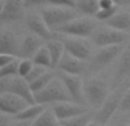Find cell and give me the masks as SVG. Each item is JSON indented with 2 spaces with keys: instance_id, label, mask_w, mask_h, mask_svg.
<instances>
[{
  "instance_id": "6da1fadb",
  "label": "cell",
  "mask_w": 130,
  "mask_h": 126,
  "mask_svg": "<svg viewBox=\"0 0 130 126\" xmlns=\"http://www.w3.org/2000/svg\"><path fill=\"white\" fill-rule=\"evenodd\" d=\"M34 99H36V103H40V104H49V103L54 104V103H58V102L72 101L64 83L58 77H55L43 90L36 93Z\"/></svg>"
},
{
  "instance_id": "ac0fdd59",
  "label": "cell",
  "mask_w": 130,
  "mask_h": 126,
  "mask_svg": "<svg viewBox=\"0 0 130 126\" xmlns=\"http://www.w3.org/2000/svg\"><path fill=\"white\" fill-rule=\"evenodd\" d=\"M105 23L111 29L119 30V31H126V30L130 29V13L118 11L115 15H113Z\"/></svg>"
},
{
  "instance_id": "2e32d148",
  "label": "cell",
  "mask_w": 130,
  "mask_h": 126,
  "mask_svg": "<svg viewBox=\"0 0 130 126\" xmlns=\"http://www.w3.org/2000/svg\"><path fill=\"white\" fill-rule=\"evenodd\" d=\"M0 54H9L14 56L20 54V45L17 39L14 32L9 30L0 32Z\"/></svg>"
},
{
  "instance_id": "7bdbcfd3",
  "label": "cell",
  "mask_w": 130,
  "mask_h": 126,
  "mask_svg": "<svg viewBox=\"0 0 130 126\" xmlns=\"http://www.w3.org/2000/svg\"><path fill=\"white\" fill-rule=\"evenodd\" d=\"M127 126H130V124H129V125H127Z\"/></svg>"
},
{
  "instance_id": "8992f818",
  "label": "cell",
  "mask_w": 130,
  "mask_h": 126,
  "mask_svg": "<svg viewBox=\"0 0 130 126\" xmlns=\"http://www.w3.org/2000/svg\"><path fill=\"white\" fill-rule=\"evenodd\" d=\"M123 93L120 90L115 91L114 93L108 95V97L105 100L101 108H98V111L95 115V120L98 122L102 126H106L107 123L111 120L117 110L120 108V102H121Z\"/></svg>"
},
{
  "instance_id": "8fae6325",
  "label": "cell",
  "mask_w": 130,
  "mask_h": 126,
  "mask_svg": "<svg viewBox=\"0 0 130 126\" xmlns=\"http://www.w3.org/2000/svg\"><path fill=\"white\" fill-rule=\"evenodd\" d=\"M123 49V45L101 47V51H98L92 57V67L95 69H102V68L106 67L114 61L119 55H121Z\"/></svg>"
},
{
  "instance_id": "d6986e66",
  "label": "cell",
  "mask_w": 130,
  "mask_h": 126,
  "mask_svg": "<svg viewBox=\"0 0 130 126\" xmlns=\"http://www.w3.org/2000/svg\"><path fill=\"white\" fill-rule=\"evenodd\" d=\"M46 104L40 103H34L29 104L24 110H22L20 114L15 116L16 120H30V122H34L43 111L46 110Z\"/></svg>"
},
{
  "instance_id": "9c48e42d",
  "label": "cell",
  "mask_w": 130,
  "mask_h": 126,
  "mask_svg": "<svg viewBox=\"0 0 130 126\" xmlns=\"http://www.w3.org/2000/svg\"><path fill=\"white\" fill-rule=\"evenodd\" d=\"M29 106L26 101L13 93L0 94V112L16 116Z\"/></svg>"
},
{
  "instance_id": "d590c367",
  "label": "cell",
  "mask_w": 130,
  "mask_h": 126,
  "mask_svg": "<svg viewBox=\"0 0 130 126\" xmlns=\"http://www.w3.org/2000/svg\"><path fill=\"white\" fill-rule=\"evenodd\" d=\"M23 1H24L25 8H30V7H34L43 4V2H46V0H23Z\"/></svg>"
},
{
  "instance_id": "e575fe53",
  "label": "cell",
  "mask_w": 130,
  "mask_h": 126,
  "mask_svg": "<svg viewBox=\"0 0 130 126\" xmlns=\"http://www.w3.org/2000/svg\"><path fill=\"white\" fill-rule=\"evenodd\" d=\"M98 4H99V9L111 8V7L117 5L113 0H98Z\"/></svg>"
},
{
  "instance_id": "5bb4252c",
  "label": "cell",
  "mask_w": 130,
  "mask_h": 126,
  "mask_svg": "<svg viewBox=\"0 0 130 126\" xmlns=\"http://www.w3.org/2000/svg\"><path fill=\"white\" fill-rule=\"evenodd\" d=\"M24 1L23 0H6L0 14V20L5 22L18 21L24 16Z\"/></svg>"
},
{
  "instance_id": "8d00e7d4",
  "label": "cell",
  "mask_w": 130,
  "mask_h": 126,
  "mask_svg": "<svg viewBox=\"0 0 130 126\" xmlns=\"http://www.w3.org/2000/svg\"><path fill=\"white\" fill-rule=\"evenodd\" d=\"M11 124L9 115L7 114H2L0 112V126H9Z\"/></svg>"
},
{
  "instance_id": "1f68e13d",
  "label": "cell",
  "mask_w": 130,
  "mask_h": 126,
  "mask_svg": "<svg viewBox=\"0 0 130 126\" xmlns=\"http://www.w3.org/2000/svg\"><path fill=\"white\" fill-rule=\"evenodd\" d=\"M119 109L122 111H130V88H128L122 95Z\"/></svg>"
},
{
  "instance_id": "f1b7e54d",
  "label": "cell",
  "mask_w": 130,
  "mask_h": 126,
  "mask_svg": "<svg viewBox=\"0 0 130 126\" xmlns=\"http://www.w3.org/2000/svg\"><path fill=\"white\" fill-rule=\"evenodd\" d=\"M48 70H49V69H47V68H45V67H41V65L34 64L33 68H32V70L30 71V73L25 77V80H26L29 84H31L32 81H34L36 79H38L39 77L42 76V74L45 73L46 71H48Z\"/></svg>"
},
{
  "instance_id": "484cf974",
  "label": "cell",
  "mask_w": 130,
  "mask_h": 126,
  "mask_svg": "<svg viewBox=\"0 0 130 126\" xmlns=\"http://www.w3.org/2000/svg\"><path fill=\"white\" fill-rule=\"evenodd\" d=\"M21 59L16 57L13 62L8 63L7 65L0 68V78L1 77H16L18 76V65Z\"/></svg>"
},
{
  "instance_id": "4dcf8cb0",
  "label": "cell",
  "mask_w": 130,
  "mask_h": 126,
  "mask_svg": "<svg viewBox=\"0 0 130 126\" xmlns=\"http://www.w3.org/2000/svg\"><path fill=\"white\" fill-rule=\"evenodd\" d=\"M48 5L52 6H59V7H66V8H73L75 9L76 0H46Z\"/></svg>"
},
{
  "instance_id": "ab89813d",
  "label": "cell",
  "mask_w": 130,
  "mask_h": 126,
  "mask_svg": "<svg viewBox=\"0 0 130 126\" xmlns=\"http://www.w3.org/2000/svg\"><path fill=\"white\" fill-rule=\"evenodd\" d=\"M113 1L115 4H123V2H126V0H113Z\"/></svg>"
},
{
  "instance_id": "f35d334b",
  "label": "cell",
  "mask_w": 130,
  "mask_h": 126,
  "mask_svg": "<svg viewBox=\"0 0 130 126\" xmlns=\"http://www.w3.org/2000/svg\"><path fill=\"white\" fill-rule=\"evenodd\" d=\"M86 126H102L101 124H99V123L98 122H96V120H90V122L89 123H88V124L87 125H86Z\"/></svg>"
},
{
  "instance_id": "9a60e30c",
  "label": "cell",
  "mask_w": 130,
  "mask_h": 126,
  "mask_svg": "<svg viewBox=\"0 0 130 126\" xmlns=\"http://www.w3.org/2000/svg\"><path fill=\"white\" fill-rule=\"evenodd\" d=\"M61 72H65L69 74H75V76H80L86 69L85 61L80 59H76L73 55L69 54L67 52H65V54L62 57L61 62L57 65Z\"/></svg>"
},
{
  "instance_id": "b9f144b4",
  "label": "cell",
  "mask_w": 130,
  "mask_h": 126,
  "mask_svg": "<svg viewBox=\"0 0 130 126\" xmlns=\"http://www.w3.org/2000/svg\"><path fill=\"white\" fill-rule=\"evenodd\" d=\"M59 126H64V125H62V124H61V125H59Z\"/></svg>"
},
{
  "instance_id": "603a6c76",
  "label": "cell",
  "mask_w": 130,
  "mask_h": 126,
  "mask_svg": "<svg viewBox=\"0 0 130 126\" xmlns=\"http://www.w3.org/2000/svg\"><path fill=\"white\" fill-rule=\"evenodd\" d=\"M34 64L37 65H41V67H45L47 69H52L53 68V63H52V56H50V53L48 51L47 46H41L40 49L36 53V55L32 59Z\"/></svg>"
},
{
  "instance_id": "e0dca14e",
  "label": "cell",
  "mask_w": 130,
  "mask_h": 126,
  "mask_svg": "<svg viewBox=\"0 0 130 126\" xmlns=\"http://www.w3.org/2000/svg\"><path fill=\"white\" fill-rule=\"evenodd\" d=\"M41 38H39L36 34H27L23 39L22 44L20 45V55L23 59H33L36 53L41 47Z\"/></svg>"
},
{
  "instance_id": "7a4b0ae2",
  "label": "cell",
  "mask_w": 130,
  "mask_h": 126,
  "mask_svg": "<svg viewBox=\"0 0 130 126\" xmlns=\"http://www.w3.org/2000/svg\"><path fill=\"white\" fill-rule=\"evenodd\" d=\"M83 93L87 103L91 107L101 108V106L105 102L108 97V85L106 81L102 78H94L88 79L83 84Z\"/></svg>"
},
{
  "instance_id": "52a82bcc",
  "label": "cell",
  "mask_w": 130,
  "mask_h": 126,
  "mask_svg": "<svg viewBox=\"0 0 130 126\" xmlns=\"http://www.w3.org/2000/svg\"><path fill=\"white\" fill-rule=\"evenodd\" d=\"M59 78L64 83L72 101L85 106V103L87 102L85 97V93H83V84H85V81L79 76L69 74V73H65V72H61Z\"/></svg>"
},
{
  "instance_id": "d6a6232c",
  "label": "cell",
  "mask_w": 130,
  "mask_h": 126,
  "mask_svg": "<svg viewBox=\"0 0 130 126\" xmlns=\"http://www.w3.org/2000/svg\"><path fill=\"white\" fill-rule=\"evenodd\" d=\"M13 77H1L0 78V94L9 92V85Z\"/></svg>"
},
{
  "instance_id": "3957f363",
  "label": "cell",
  "mask_w": 130,
  "mask_h": 126,
  "mask_svg": "<svg viewBox=\"0 0 130 126\" xmlns=\"http://www.w3.org/2000/svg\"><path fill=\"white\" fill-rule=\"evenodd\" d=\"M41 15L45 22L47 23L48 28L52 31H56L59 27H62L65 23L76 18V10L73 8L49 5L41 10Z\"/></svg>"
},
{
  "instance_id": "4316f807",
  "label": "cell",
  "mask_w": 130,
  "mask_h": 126,
  "mask_svg": "<svg viewBox=\"0 0 130 126\" xmlns=\"http://www.w3.org/2000/svg\"><path fill=\"white\" fill-rule=\"evenodd\" d=\"M90 115L88 112L83 114V115L76 116V117H73L71 119H67L65 122H62L61 124L64 126H86L88 123L90 122Z\"/></svg>"
},
{
  "instance_id": "ffe728a7",
  "label": "cell",
  "mask_w": 130,
  "mask_h": 126,
  "mask_svg": "<svg viewBox=\"0 0 130 126\" xmlns=\"http://www.w3.org/2000/svg\"><path fill=\"white\" fill-rule=\"evenodd\" d=\"M47 48L50 53V56H52V63H53V69L54 68H57L58 63L61 62L62 57L65 54V46L64 43L61 40H55V39H52V40H48L47 43Z\"/></svg>"
},
{
  "instance_id": "4fadbf2b",
  "label": "cell",
  "mask_w": 130,
  "mask_h": 126,
  "mask_svg": "<svg viewBox=\"0 0 130 126\" xmlns=\"http://www.w3.org/2000/svg\"><path fill=\"white\" fill-rule=\"evenodd\" d=\"M13 94L20 96L24 101H26L29 104L36 103V99H34V93L32 92L30 84L25 80V78H22L20 76L13 77L10 80V85H9V92Z\"/></svg>"
},
{
  "instance_id": "cb8c5ba5",
  "label": "cell",
  "mask_w": 130,
  "mask_h": 126,
  "mask_svg": "<svg viewBox=\"0 0 130 126\" xmlns=\"http://www.w3.org/2000/svg\"><path fill=\"white\" fill-rule=\"evenodd\" d=\"M55 77L56 76H55V73L53 71H50V70L46 71L42 76H40L38 79H36L34 81H32V83L30 84V87H31L32 92H33L34 94L38 93V92H40V91L43 90V88H45L46 86H47L48 84L55 78Z\"/></svg>"
},
{
  "instance_id": "83f0119b",
  "label": "cell",
  "mask_w": 130,
  "mask_h": 126,
  "mask_svg": "<svg viewBox=\"0 0 130 126\" xmlns=\"http://www.w3.org/2000/svg\"><path fill=\"white\" fill-rule=\"evenodd\" d=\"M33 65L34 63L31 59H21L20 65H18V76L22 77V78H25L32 70Z\"/></svg>"
},
{
  "instance_id": "ba28073f",
  "label": "cell",
  "mask_w": 130,
  "mask_h": 126,
  "mask_svg": "<svg viewBox=\"0 0 130 126\" xmlns=\"http://www.w3.org/2000/svg\"><path fill=\"white\" fill-rule=\"evenodd\" d=\"M53 110H54L55 115H56L57 119L59 123L65 122L67 119H71L76 116L83 115V114L88 112L86 106L83 104H79L75 102H58V103L53 104Z\"/></svg>"
},
{
  "instance_id": "30bf717a",
  "label": "cell",
  "mask_w": 130,
  "mask_h": 126,
  "mask_svg": "<svg viewBox=\"0 0 130 126\" xmlns=\"http://www.w3.org/2000/svg\"><path fill=\"white\" fill-rule=\"evenodd\" d=\"M65 46V52L73 55L76 59H80L86 61L90 57L91 48L88 45L87 41L83 40V38H76V37H70L64 40H62Z\"/></svg>"
},
{
  "instance_id": "74e56055",
  "label": "cell",
  "mask_w": 130,
  "mask_h": 126,
  "mask_svg": "<svg viewBox=\"0 0 130 126\" xmlns=\"http://www.w3.org/2000/svg\"><path fill=\"white\" fill-rule=\"evenodd\" d=\"M33 122H30V120H16L14 123H11L9 126H32Z\"/></svg>"
},
{
  "instance_id": "5b68a950",
  "label": "cell",
  "mask_w": 130,
  "mask_h": 126,
  "mask_svg": "<svg viewBox=\"0 0 130 126\" xmlns=\"http://www.w3.org/2000/svg\"><path fill=\"white\" fill-rule=\"evenodd\" d=\"M92 41L98 47H107L114 45H123L128 40V34L124 31H119L111 28L97 30L91 36Z\"/></svg>"
},
{
  "instance_id": "44dd1931",
  "label": "cell",
  "mask_w": 130,
  "mask_h": 126,
  "mask_svg": "<svg viewBox=\"0 0 130 126\" xmlns=\"http://www.w3.org/2000/svg\"><path fill=\"white\" fill-rule=\"evenodd\" d=\"M75 10L87 16H95L99 10L98 0H76Z\"/></svg>"
},
{
  "instance_id": "ee69618b",
  "label": "cell",
  "mask_w": 130,
  "mask_h": 126,
  "mask_svg": "<svg viewBox=\"0 0 130 126\" xmlns=\"http://www.w3.org/2000/svg\"><path fill=\"white\" fill-rule=\"evenodd\" d=\"M32 126H33V124H32Z\"/></svg>"
},
{
  "instance_id": "7c38bea8",
  "label": "cell",
  "mask_w": 130,
  "mask_h": 126,
  "mask_svg": "<svg viewBox=\"0 0 130 126\" xmlns=\"http://www.w3.org/2000/svg\"><path fill=\"white\" fill-rule=\"evenodd\" d=\"M26 24L29 29L39 38L45 40H52L53 31L48 28L47 23L45 22L42 15L38 13H30L26 16Z\"/></svg>"
},
{
  "instance_id": "d4e9b609",
  "label": "cell",
  "mask_w": 130,
  "mask_h": 126,
  "mask_svg": "<svg viewBox=\"0 0 130 126\" xmlns=\"http://www.w3.org/2000/svg\"><path fill=\"white\" fill-rule=\"evenodd\" d=\"M130 72V48H124L120 55V61L118 64V74L120 77Z\"/></svg>"
},
{
  "instance_id": "7402d4cb",
  "label": "cell",
  "mask_w": 130,
  "mask_h": 126,
  "mask_svg": "<svg viewBox=\"0 0 130 126\" xmlns=\"http://www.w3.org/2000/svg\"><path fill=\"white\" fill-rule=\"evenodd\" d=\"M59 125H61V123L57 119L53 108H47L33 122V126H59Z\"/></svg>"
},
{
  "instance_id": "277c9868",
  "label": "cell",
  "mask_w": 130,
  "mask_h": 126,
  "mask_svg": "<svg viewBox=\"0 0 130 126\" xmlns=\"http://www.w3.org/2000/svg\"><path fill=\"white\" fill-rule=\"evenodd\" d=\"M96 29V23L89 17H76L65 23L56 30V32L76 38H87L92 36Z\"/></svg>"
},
{
  "instance_id": "836d02e7",
  "label": "cell",
  "mask_w": 130,
  "mask_h": 126,
  "mask_svg": "<svg viewBox=\"0 0 130 126\" xmlns=\"http://www.w3.org/2000/svg\"><path fill=\"white\" fill-rule=\"evenodd\" d=\"M16 59V56L14 55H9V54H0V68L7 65L8 63L13 62Z\"/></svg>"
},
{
  "instance_id": "60d3db41",
  "label": "cell",
  "mask_w": 130,
  "mask_h": 126,
  "mask_svg": "<svg viewBox=\"0 0 130 126\" xmlns=\"http://www.w3.org/2000/svg\"><path fill=\"white\" fill-rule=\"evenodd\" d=\"M2 8H4V1L0 0V14H1V11H2Z\"/></svg>"
},
{
  "instance_id": "f546056e",
  "label": "cell",
  "mask_w": 130,
  "mask_h": 126,
  "mask_svg": "<svg viewBox=\"0 0 130 126\" xmlns=\"http://www.w3.org/2000/svg\"><path fill=\"white\" fill-rule=\"evenodd\" d=\"M117 13H118V6L115 5V6L111 7V8L99 9V10L97 11V14L95 15V17L98 21H104V22H106V21L110 20V18L112 17L113 15H115Z\"/></svg>"
}]
</instances>
